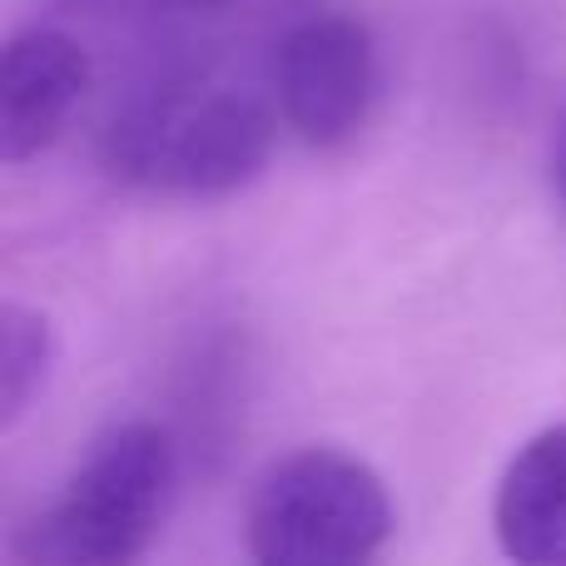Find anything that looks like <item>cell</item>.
Masks as SVG:
<instances>
[{"label": "cell", "mask_w": 566, "mask_h": 566, "mask_svg": "<svg viewBox=\"0 0 566 566\" xmlns=\"http://www.w3.org/2000/svg\"><path fill=\"white\" fill-rule=\"evenodd\" d=\"M60 358V338L50 313L10 298L0 308V432H15L20 418L50 388Z\"/></svg>", "instance_id": "7"}, {"label": "cell", "mask_w": 566, "mask_h": 566, "mask_svg": "<svg viewBox=\"0 0 566 566\" xmlns=\"http://www.w3.org/2000/svg\"><path fill=\"white\" fill-rule=\"evenodd\" d=\"M169 6H179V10H199V15H219V10L239 6V0H169Z\"/></svg>", "instance_id": "8"}, {"label": "cell", "mask_w": 566, "mask_h": 566, "mask_svg": "<svg viewBox=\"0 0 566 566\" xmlns=\"http://www.w3.org/2000/svg\"><path fill=\"white\" fill-rule=\"evenodd\" d=\"M557 195L566 205V119H562V135H557Z\"/></svg>", "instance_id": "9"}, {"label": "cell", "mask_w": 566, "mask_h": 566, "mask_svg": "<svg viewBox=\"0 0 566 566\" xmlns=\"http://www.w3.org/2000/svg\"><path fill=\"white\" fill-rule=\"evenodd\" d=\"M105 169L165 199H224L264 175L274 115L229 85H169L135 99L105 129Z\"/></svg>", "instance_id": "2"}, {"label": "cell", "mask_w": 566, "mask_h": 566, "mask_svg": "<svg viewBox=\"0 0 566 566\" xmlns=\"http://www.w3.org/2000/svg\"><path fill=\"white\" fill-rule=\"evenodd\" d=\"M179 497V448L159 422H115L90 442L60 497L20 532L35 566H129L149 557Z\"/></svg>", "instance_id": "1"}, {"label": "cell", "mask_w": 566, "mask_h": 566, "mask_svg": "<svg viewBox=\"0 0 566 566\" xmlns=\"http://www.w3.org/2000/svg\"><path fill=\"white\" fill-rule=\"evenodd\" d=\"M90 50L70 30L30 25L0 55V159L30 165L65 135L70 115L90 95Z\"/></svg>", "instance_id": "5"}, {"label": "cell", "mask_w": 566, "mask_h": 566, "mask_svg": "<svg viewBox=\"0 0 566 566\" xmlns=\"http://www.w3.org/2000/svg\"><path fill=\"white\" fill-rule=\"evenodd\" d=\"M244 537L264 566H358L392 537L388 482L338 448L289 452L249 492Z\"/></svg>", "instance_id": "3"}, {"label": "cell", "mask_w": 566, "mask_h": 566, "mask_svg": "<svg viewBox=\"0 0 566 566\" xmlns=\"http://www.w3.org/2000/svg\"><path fill=\"white\" fill-rule=\"evenodd\" d=\"M492 532L502 557L566 566V422L532 432L507 458L492 492Z\"/></svg>", "instance_id": "6"}, {"label": "cell", "mask_w": 566, "mask_h": 566, "mask_svg": "<svg viewBox=\"0 0 566 566\" xmlns=\"http://www.w3.org/2000/svg\"><path fill=\"white\" fill-rule=\"evenodd\" d=\"M378 45L358 15L318 10L279 40V115L308 149H343L358 139L378 105Z\"/></svg>", "instance_id": "4"}]
</instances>
